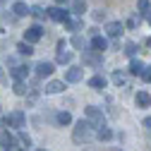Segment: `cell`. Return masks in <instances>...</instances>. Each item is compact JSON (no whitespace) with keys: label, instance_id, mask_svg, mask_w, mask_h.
Returning a JSON list of instances; mask_svg holds the SVG:
<instances>
[{"label":"cell","instance_id":"6da1fadb","mask_svg":"<svg viewBox=\"0 0 151 151\" xmlns=\"http://www.w3.org/2000/svg\"><path fill=\"white\" fill-rule=\"evenodd\" d=\"M91 125L86 120H79L77 125H74V142H89L91 139Z\"/></svg>","mask_w":151,"mask_h":151},{"label":"cell","instance_id":"7a4b0ae2","mask_svg":"<svg viewBox=\"0 0 151 151\" xmlns=\"http://www.w3.org/2000/svg\"><path fill=\"white\" fill-rule=\"evenodd\" d=\"M84 115L89 118V125L91 127H103V113L96 106H86L84 108Z\"/></svg>","mask_w":151,"mask_h":151},{"label":"cell","instance_id":"3957f363","mask_svg":"<svg viewBox=\"0 0 151 151\" xmlns=\"http://www.w3.org/2000/svg\"><path fill=\"white\" fill-rule=\"evenodd\" d=\"M41 39H43V29L39 24H34V27H29L24 31V43H29V46H34L36 41H41Z\"/></svg>","mask_w":151,"mask_h":151},{"label":"cell","instance_id":"277c9868","mask_svg":"<svg viewBox=\"0 0 151 151\" xmlns=\"http://www.w3.org/2000/svg\"><path fill=\"white\" fill-rule=\"evenodd\" d=\"M55 63H60V65H70L72 63V53L67 50V43L65 41H58V55H55Z\"/></svg>","mask_w":151,"mask_h":151},{"label":"cell","instance_id":"5b68a950","mask_svg":"<svg viewBox=\"0 0 151 151\" xmlns=\"http://www.w3.org/2000/svg\"><path fill=\"white\" fill-rule=\"evenodd\" d=\"M5 125H10V127H24V113L22 110H12L10 115L5 118Z\"/></svg>","mask_w":151,"mask_h":151},{"label":"cell","instance_id":"8992f818","mask_svg":"<svg viewBox=\"0 0 151 151\" xmlns=\"http://www.w3.org/2000/svg\"><path fill=\"white\" fill-rule=\"evenodd\" d=\"M0 146H3L5 151H14L17 149V139L10 134V132H3V137H0Z\"/></svg>","mask_w":151,"mask_h":151},{"label":"cell","instance_id":"52a82bcc","mask_svg":"<svg viewBox=\"0 0 151 151\" xmlns=\"http://www.w3.org/2000/svg\"><path fill=\"white\" fill-rule=\"evenodd\" d=\"M46 14L50 17V19H55V22H67V19H70L67 12H65L63 7H50V10H46Z\"/></svg>","mask_w":151,"mask_h":151},{"label":"cell","instance_id":"ba28073f","mask_svg":"<svg viewBox=\"0 0 151 151\" xmlns=\"http://www.w3.org/2000/svg\"><path fill=\"white\" fill-rule=\"evenodd\" d=\"M122 31H125V29H122V22H108V24H106V34L110 36V39H118Z\"/></svg>","mask_w":151,"mask_h":151},{"label":"cell","instance_id":"9c48e42d","mask_svg":"<svg viewBox=\"0 0 151 151\" xmlns=\"http://www.w3.org/2000/svg\"><path fill=\"white\" fill-rule=\"evenodd\" d=\"M82 77H84V70H82V67H70V70L65 72V79L72 82V84H74V82H82Z\"/></svg>","mask_w":151,"mask_h":151},{"label":"cell","instance_id":"30bf717a","mask_svg":"<svg viewBox=\"0 0 151 151\" xmlns=\"http://www.w3.org/2000/svg\"><path fill=\"white\" fill-rule=\"evenodd\" d=\"M91 48L93 50H99V53H103L106 48H108V39H106V36H91Z\"/></svg>","mask_w":151,"mask_h":151},{"label":"cell","instance_id":"8fae6325","mask_svg":"<svg viewBox=\"0 0 151 151\" xmlns=\"http://www.w3.org/2000/svg\"><path fill=\"white\" fill-rule=\"evenodd\" d=\"M53 70H55V65H53V63H46V60L36 65V74H39V77H50Z\"/></svg>","mask_w":151,"mask_h":151},{"label":"cell","instance_id":"7c38bea8","mask_svg":"<svg viewBox=\"0 0 151 151\" xmlns=\"http://www.w3.org/2000/svg\"><path fill=\"white\" fill-rule=\"evenodd\" d=\"M84 63H86V65H99V63H101V53L93 50V48H91V50H84Z\"/></svg>","mask_w":151,"mask_h":151},{"label":"cell","instance_id":"4fadbf2b","mask_svg":"<svg viewBox=\"0 0 151 151\" xmlns=\"http://www.w3.org/2000/svg\"><path fill=\"white\" fill-rule=\"evenodd\" d=\"M27 74H29V67H24V65L12 67V77H14V82H24V79H27Z\"/></svg>","mask_w":151,"mask_h":151},{"label":"cell","instance_id":"5bb4252c","mask_svg":"<svg viewBox=\"0 0 151 151\" xmlns=\"http://www.w3.org/2000/svg\"><path fill=\"white\" fill-rule=\"evenodd\" d=\"M14 17H24V14H29V7H27V3H22V0H17V3L12 5V10H10Z\"/></svg>","mask_w":151,"mask_h":151},{"label":"cell","instance_id":"9a60e30c","mask_svg":"<svg viewBox=\"0 0 151 151\" xmlns=\"http://www.w3.org/2000/svg\"><path fill=\"white\" fill-rule=\"evenodd\" d=\"M134 101H137L139 108H149V106H151V96H149L146 91H139L137 96H134Z\"/></svg>","mask_w":151,"mask_h":151},{"label":"cell","instance_id":"2e32d148","mask_svg":"<svg viewBox=\"0 0 151 151\" xmlns=\"http://www.w3.org/2000/svg\"><path fill=\"white\" fill-rule=\"evenodd\" d=\"M137 10L142 17H151V0H139L137 3Z\"/></svg>","mask_w":151,"mask_h":151},{"label":"cell","instance_id":"e0dca14e","mask_svg":"<svg viewBox=\"0 0 151 151\" xmlns=\"http://www.w3.org/2000/svg\"><path fill=\"white\" fill-rule=\"evenodd\" d=\"M89 86L91 89H103L106 86V77H103V74H93V77L89 79Z\"/></svg>","mask_w":151,"mask_h":151},{"label":"cell","instance_id":"ac0fdd59","mask_svg":"<svg viewBox=\"0 0 151 151\" xmlns=\"http://www.w3.org/2000/svg\"><path fill=\"white\" fill-rule=\"evenodd\" d=\"M65 89V82H48L46 84V93H60Z\"/></svg>","mask_w":151,"mask_h":151},{"label":"cell","instance_id":"d6986e66","mask_svg":"<svg viewBox=\"0 0 151 151\" xmlns=\"http://www.w3.org/2000/svg\"><path fill=\"white\" fill-rule=\"evenodd\" d=\"M144 67H146V65H144L142 60H132V63H129V72L134 74V77H139V74L144 72Z\"/></svg>","mask_w":151,"mask_h":151},{"label":"cell","instance_id":"ffe728a7","mask_svg":"<svg viewBox=\"0 0 151 151\" xmlns=\"http://www.w3.org/2000/svg\"><path fill=\"white\" fill-rule=\"evenodd\" d=\"M96 134H99V139H101V142H108V139H113V129L103 125V127H99V132H96Z\"/></svg>","mask_w":151,"mask_h":151},{"label":"cell","instance_id":"44dd1931","mask_svg":"<svg viewBox=\"0 0 151 151\" xmlns=\"http://www.w3.org/2000/svg\"><path fill=\"white\" fill-rule=\"evenodd\" d=\"M29 14H34L36 19H46V17H48V14H46V10H43L41 5H34V7H29Z\"/></svg>","mask_w":151,"mask_h":151},{"label":"cell","instance_id":"7402d4cb","mask_svg":"<svg viewBox=\"0 0 151 151\" xmlns=\"http://www.w3.org/2000/svg\"><path fill=\"white\" fill-rule=\"evenodd\" d=\"M17 53L29 58V55H34V46H29V43H19V46H17Z\"/></svg>","mask_w":151,"mask_h":151},{"label":"cell","instance_id":"603a6c76","mask_svg":"<svg viewBox=\"0 0 151 151\" xmlns=\"http://www.w3.org/2000/svg\"><path fill=\"white\" fill-rule=\"evenodd\" d=\"M72 12H74V14H84V12H86V3H84V0H74Z\"/></svg>","mask_w":151,"mask_h":151},{"label":"cell","instance_id":"cb8c5ba5","mask_svg":"<svg viewBox=\"0 0 151 151\" xmlns=\"http://www.w3.org/2000/svg\"><path fill=\"white\" fill-rule=\"evenodd\" d=\"M70 122H72V115L67 110H60L58 113V125H70Z\"/></svg>","mask_w":151,"mask_h":151},{"label":"cell","instance_id":"d4e9b609","mask_svg":"<svg viewBox=\"0 0 151 151\" xmlns=\"http://www.w3.org/2000/svg\"><path fill=\"white\" fill-rule=\"evenodd\" d=\"M65 24V29H70V31H79L82 29V22H77V19H67V22H63Z\"/></svg>","mask_w":151,"mask_h":151},{"label":"cell","instance_id":"484cf974","mask_svg":"<svg viewBox=\"0 0 151 151\" xmlns=\"http://www.w3.org/2000/svg\"><path fill=\"white\" fill-rule=\"evenodd\" d=\"M12 89H14V93H17V96H24V93L29 91L24 82H14V86H12Z\"/></svg>","mask_w":151,"mask_h":151},{"label":"cell","instance_id":"4316f807","mask_svg":"<svg viewBox=\"0 0 151 151\" xmlns=\"http://www.w3.org/2000/svg\"><path fill=\"white\" fill-rule=\"evenodd\" d=\"M134 53H137V43H132V41H129V43H125V55H129V58H132Z\"/></svg>","mask_w":151,"mask_h":151},{"label":"cell","instance_id":"83f0119b","mask_svg":"<svg viewBox=\"0 0 151 151\" xmlns=\"http://www.w3.org/2000/svg\"><path fill=\"white\" fill-rule=\"evenodd\" d=\"M139 77H142L144 82H151V65H146V67H144V72L139 74Z\"/></svg>","mask_w":151,"mask_h":151},{"label":"cell","instance_id":"f1b7e54d","mask_svg":"<svg viewBox=\"0 0 151 151\" xmlns=\"http://www.w3.org/2000/svg\"><path fill=\"white\" fill-rule=\"evenodd\" d=\"M19 142H22L24 146H31V137L27 134V132H19Z\"/></svg>","mask_w":151,"mask_h":151},{"label":"cell","instance_id":"f546056e","mask_svg":"<svg viewBox=\"0 0 151 151\" xmlns=\"http://www.w3.org/2000/svg\"><path fill=\"white\" fill-rule=\"evenodd\" d=\"M113 82H115L118 86H120V84H125V74H122V72H115V74H113Z\"/></svg>","mask_w":151,"mask_h":151},{"label":"cell","instance_id":"4dcf8cb0","mask_svg":"<svg viewBox=\"0 0 151 151\" xmlns=\"http://www.w3.org/2000/svg\"><path fill=\"white\" fill-rule=\"evenodd\" d=\"M91 17H93V22H101L103 17H106V12H103V10H96V12H93Z\"/></svg>","mask_w":151,"mask_h":151},{"label":"cell","instance_id":"1f68e13d","mask_svg":"<svg viewBox=\"0 0 151 151\" xmlns=\"http://www.w3.org/2000/svg\"><path fill=\"white\" fill-rule=\"evenodd\" d=\"M86 151H96V149H86ZM99 151H125L120 146H108V149H99Z\"/></svg>","mask_w":151,"mask_h":151},{"label":"cell","instance_id":"d6a6232c","mask_svg":"<svg viewBox=\"0 0 151 151\" xmlns=\"http://www.w3.org/2000/svg\"><path fill=\"white\" fill-rule=\"evenodd\" d=\"M144 127H146V129H151V118H144Z\"/></svg>","mask_w":151,"mask_h":151},{"label":"cell","instance_id":"836d02e7","mask_svg":"<svg viewBox=\"0 0 151 151\" xmlns=\"http://www.w3.org/2000/svg\"><path fill=\"white\" fill-rule=\"evenodd\" d=\"M3 77H5V74H3V67H0V79H3Z\"/></svg>","mask_w":151,"mask_h":151},{"label":"cell","instance_id":"e575fe53","mask_svg":"<svg viewBox=\"0 0 151 151\" xmlns=\"http://www.w3.org/2000/svg\"><path fill=\"white\" fill-rule=\"evenodd\" d=\"M55 3H58V5H63V3H65V0H55Z\"/></svg>","mask_w":151,"mask_h":151},{"label":"cell","instance_id":"d590c367","mask_svg":"<svg viewBox=\"0 0 151 151\" xmlns=\"http://www.w3.org/2000/svg\"><path fill=\"white\" fill-rule=\"evenodd\" d=\"M14 151H22V149H14Z\"/></svg>","mask_w":151,"mask_h":151},{"label":"cell","instance_id":"8d00e7d4","mask_svg":"<svg viewBox=\"0 0 151 151\" xmlns=\"http://www.w3.org/2000/svg\"><path fill=\"white\" fill-rule=\"evenodd\" d=\"M39 151H46V149H39Z\"/></svg>","mask_w":151,"mask_h":151},{"label":"cell","instance_id":"74e56055","mask_svg":"<svg viewBox=\"0 0 151 151\" xmlns=\"http://www.w3.org/2000/svg\"><path fill=\"white\" fill-rule=\"evenodd\" d=\"M149 19H151V17H149Z\"/></svg>","mask_w":151,"mask_h":151}]
</instances>
